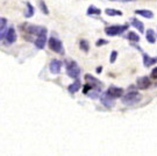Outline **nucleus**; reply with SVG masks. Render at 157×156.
Listing matches in <instances>:
<instances>
[{"mask_svg": "<svg viewBox=\"0 0 157 156\" xmlns=\"http://www.w3.org/2000/svg\"><path fill=\"white\" fill-rule=\"evenodd\" d=\"M141 99H142V96L139 92L132 91V92H128L127 94H125L122 97V103L125 105H134L140 103Z\"/></svg>", "mask_w": 157, "mask_h": 156, "instance_id": "obj_1", "label": "nucleus"}, {"mask_svg": "<svg viewBox=\"0 0 157 156\" xmlns=\"http://www.w3.org/2000/svg\"><path fill=\"white\" fill-rule=\"evenodd\" d=\"M128 28L127 25H115V26H110L105 29V33L110 36H115V35L122 34L126 29Z\"/></svg>", "mask_w": 157, "mask_h": 156, "instance_id": "obj_2", "label": "nucleus"}, {"mask_svg": "<svg viewBox=\"0 0 157 156\" xmlns=\"http://www.w3.org/2000/svg\"><path fill=\"white\" fill-rule=\"evenodd\" d=\"M66 72L71 78H78V76L80 75V69L75 61H71L66 64Z\"/></svg>", "mask_w": 157, "mask_h": 156, "instance_id": "obj_3", "label": "nucleus"}, {"mask_svg": "<svg viewBox=\"0 0 157 156\" xmlns=\"http://www.w3.org/2000/svg\"><path fill=\"white\" fill-rule=\"evenodd\" d=\"M48 44H49V48L54 50L55 52H58V54H64V49H63V44H62V42L56 39V37H50L49 39V42H48Z\"/></svg>", "mask_w": 157, "mask_h": 156, "instance_id": "obj_4", "label": "nucleus"}, {"mask_svg": "<svg viewBox=\"0 0 157 156\" xmlns=\"http://www.w3.org/2000/svg\"><path fill=\"white\" fill-rule=\"evenodd\" d=\"M105 93L108 94V96L112 97L113 99H115V98H119V97H122V94H123V89L116 87V86H110Z\"/></svg>", "mask_w": 157, "mask_h": 156, "instance_id": "obj_5", "label": "nucleus"}, {"mask_svg": "<svg viewBox=\"0 0 157 156\" xmlns=\"http://www.w3.org/2000/svg\"><path fill=\"white\" fill-rule=\"evenodd\" d=\"M100 100H101V104L104 105V106H106V107H113L114 106V104H115V99H113L112 97H110L108 94H106V93H104L101 97H100Z\"/></svg>", "mask_w": 157, "mask_h": 156, "instance_id": "obj_6", "label": "nucleus"}, {"mask_svg": "<svg viewBox=\"0 0 157 156\" xmlns=\"http://www.w3.org/2000/svg\"><path fill=\"white\" fill-rule=\"evenodd\" d=\"M61 68H62V62L58 61V59H52L50 62V65H49V69L52 74H59L61 72Z\"/></svg>", "mask_w": 157, "mask_h": 156, "instance_id": "obj_7", "label": "nucleus"}, {"mask_svg": "<svg viewBox=\"0 0 157 156\" xmlns=\"http://www.w3.org/2000/svg\"><path fill=\"white\" fill-rule=\"evenodd\" d=\"M29 32L33 33V34H36L37 36H43V35H47V29L44 27H39V26H29Z\"/></svg>", "mask_w": 157, "mask_h": 156, "instance_id": "obj_8", "label": "nucleus"}, {"mask_svg": "<svg viewBox=\"0 0 157 156\" xmlns=\"http://www.w3.org/2000/svg\"><path fill=\"white\" fill-rule=\"evenodd\" d=\"M150 79L147 77V76H144V77H141V78H139L137 79V86L140 87V89H148V87L150 86Z\"/></svg>", "mask_w": 157, "mask_h": 156, "instance_id": "obj_9", "label": "nucleus"}, {"mask_svg": "<svg viewBox=\"0 0 157 156\" xmlns=\"http://www.w3.org/2000/svg\"><path fill=\"white\" fill-rule=\"evenodd\" d=\"M6 40L8 43H13L17 40V33H15V29L14 28H9L7 30V34H6Z\"/></svg>", "mask_w": 157, "mask_h": 156, "instance_id": "obj_10", "label": "nucleus"}, {"mask_svg": "<svg viewBox=\"0 0 157 156\" xmlns=\"http://www.w3.org/2000/svg\"><path fill=\"white\" fill-rule=\"evenodd\" d=\"M46 42H47L46 35H43V36H39V37L35 40V46H36L37 49H43L44 46H46Z\"/></svg>", "mask_w": 157, "mask_h": 156, "instance_id": "obj_11", "label": "nucleus"}, {"mask_svg": "<svg viewBox=\"0 0 157 156\" xmlns=\"http://www.w3.org/2000/svg\"><path fill=\"white\" fill-rule=\"evenodd\" d=\"M135 13L141 15V17H145V19H152L154 17V13L149 10H137V11H135Z\"/></svg>", "mask_w": 157, "mask_h": 156, "instance_id": "obj_12", "label": "nucleus"}, {"mask_svg": "<svg viewBox=\"0 0 157 156\" xmlns=\"http://www.w3.org/2000/svg\"><path fill=\"white\" fill-rule=\"evenodd\" d=\"M157 62V57L151 58L149 55L144 54L143 55V63H144V67H151L152 64H155Z\"/></svg>", "mask_w": 157, "mask_h": 156, "instance_id": "obj_13", "label": "nucleus"}, {"mask_svg": "<svg viewBox=\"0 0 157 156\" xmlns=\"http://www.w3.org/2000/svg\"><path fill=\"white\" fill-rule=\"evenodd\" d=\"M145 37H147V41L149 43H155L156 42V36H155V32L152 29H148L147 33H145Z\"/></svg>", "mask_w": 157, "mask_h": 156, "instance_id": "obj_14", "label": "nucleus"}, {"mask_svg": "<svg viewBox=\"0 0 157 156\" xmlns=\"http://www.w3.org/2000/svg\"><path fill=\"white\" fill-rule=\"evenodd\" d=\"M132 25L139 30L140 33H143V32H144V26H143V23L141 22V21H139L137 19H132Z\"/></svg>", "mask_w": 157, "mask_h": 156, "instance_id": "obj_15", "label": "nucleus"}, {"mask_svg": "<svg viewBox=\"0 0 157 156\" xmlns=\"http://www.w3.org/2000/svg\"><path fill=\"white\" fill-rule=\"evenodd\" d=\"M80 82L79 81H76L75 83H72L71 85H70L69 87H68V90H69L70 93H76L79 89H80Z\"/></svg>", "mask_w": 157, "mask_h": 156, "instance_id": "obj_16", "label": "nucleus"}, {"mask_svg": "<svg viewBox=\"0 0 157 156\" xmlns=\"http://www.w3.org/2000/svg\"><path fill=\"white\" fill-rule=\"evenodd\" d=\"M105 13L108 15V17H115V15H121L122 13L120 11H118V10H113V8H107Z\"/></svg>", "mask_w": 157, "mask_h": 156, "instance_id": "obj_17", "label": "nucleus"}, {"mask_svg": "<svg viewBox=\"0 0 157 156\" xmlns=\"http://www.w3.org/2000/svg\"><path fill=\"white\" fill-rule=\"evenodd\" d=\"M34 15V7L30 5L29 2H27V11L24 12V17H30Z\"/></svg>", "mask_w": 157, "mask_h": 156, "instance_id": "obj_18", "label": "nucleus"}, {"mask_svg": "<svg viewBox=\"0 0 157 156\" xmlns=\"http://www.w3.org/2000/svg\"><path fill=\"white\" fill-rule=\"evenodd\" d=\"M101 11L99 10L98 7H95V6H90L88 8H87V14L88 15H92V14H100Z\"/></svg>", "mask_w": 157, "mask_h": 156, "instance_id": "obj_19", "label": "nucleus"}, {"mask_svg": "<svg viewBox=\"0 0 157 156\" xmlns=\"http://www.w3.org/2000/svg\"><path fill=\"white\" fill-rule=\"evenodd\" d=\"M127 39L129 41H134V42H139L140 41V36L136 33H134V32H130V33H128L127 35Z\"/></svg>", "mask_w": 157, "mask_h": 156, "instance_id": "obj_20", "label": "nucleus"}, {"mask_svg": "<svg viewBox=\"0 0 157 156\" xmlns=\"http://www.w3.org/2000/svg\"><path fill=\"white\" fill-rule=\"evenodd\" d=\"M85 79H86L87 82H90V85H91V86H92L93 84H100V82L97 81L95 78H93L91 75H86V76H85Z\"/></svg>", "mask_w": 157, "mask_h": 156, "instance_id": "obj_21", "label": "nucleus"}, {"mask_svg": "<svg viewBox=\"0 0 157 156\" xmlns=\"http://www.w3.org/2000/svg\"><path fill=\"white\" fill-rule=\"evenodd\" d=\"M87 96L93 99L99 98V97H100V91H99L98 89H97V90H93V91H90V92L87 93Z\"/></svg>", "mask_w": 157, "mask_h": 156, "instance_id": "obj_22", "label": "nucleus"}, {"mask_svg": "<svg viewBox=\"0 0 157 156\" xmlns=\"http://www.w3.org/2000/svg\"><path fill=\"white\" fill-rule=\"evenodd\" d=\"M40 7H41V10H42V12L44 13V14H49V10H48V7H47L46 5V2L43 1V0H40Z\"/></svg>", "mask_w": 157, "mask_h": 156, "instance_id": "obj_23", "label": "nucleus"}, {"mask_svg": "<svg viewBox=\"0 0 157 156\" xmlns=\"http://www.w3.org/2000/svg\"><path fill=\"white\" fill-rule=\"evenodd\" d=\"M79 46H80V48L84 51H87V50H88V43H87L86 40H81L80 43H79Z\"/></svg>", "mask_w": 157, "mask_h": 156, "instance_id": "obj_24", "label": "nucleus"}, {"mask_svg": "<svg viewBox=\"0 0 157 156\" xmlns=\"http://www.w3.org/2000/svg\"><path fill=\"white\" fill-rule=\"evenodd\" d=\"M6 34H7V28L5 27H1L0 28V40H2L4 37H6Z\"/></svg>", "mask_w": 157, "mask_h": 156, "instance_id": "obj_25", "label": "nucleus"}, {"mask_svg": "<svg viewBox=\"0 0 157 156\" xmlns=\"http://www.w3.org/2000/svg\"><path fill=\"white\" fill-rule=\"evenodd\" d=\"M116 57H118V52L116 51H112V54H110V63H114L115 62Z\"/></svg>", "mask_w": 157, "mask_h": 156, "instance_id": "obj_26", "label": "nucleus"}, {"mask_svg": "<svg viewBox=\"0 0 157 156\" xmlns=\"http://www.w3.org/2000/svg\"><path fill=\"white\" fill-rule=\"evenodd\" d=\"M6 23H7L6 19H4V17H0V28H1V27H5Z\"/></svg>", "mask_w": 157, "mask_h": 156, "instance_id": "obj_27", "label": "nucleus"}, {"mask_svg": "<svg viewBox=\"0 0 157 156\" xmlns=\"http://www.w3.org/2000/svg\"><path fill=\"white\" fill-rule=\"evenodd\" d=\"M151 77H152V78H155V79H157V68H155V69L152 70V72H151Z\"/></svg>", "mask_w": 157, "mask_h": 156, "instance_id": "obj_28", "label": "nucleus"}, {"mask_svg": "<svg viewBox=\"0 0 157 156\" xmlns=\"http://www.w3.org/2000/svg\"><path fill=\"white\" fill-rule=\"evenodd\" d=\"M105 43H107V42H106V41H103V40H99L95 44H97V47H100L101 44H105Z\"/></svg>", "mask_w": 157, "mask_h": 156, "instance_id": "obj_29", "label": "nucleus"}, {"mask_svg": "<svg viewBox=\"0 0 157 156\" xmlns=\"http://www.w3.org/2000/svg\"><path fill=\"white\" fill-rule=\"evenodd\" d=\"M122 1H127L128 2V1H135V0H122Z\"/></svg>", "mask_w": 157, "mask_h": 156, "instance_id": "obj_30", "label": "nucleus"}]
</instances>
